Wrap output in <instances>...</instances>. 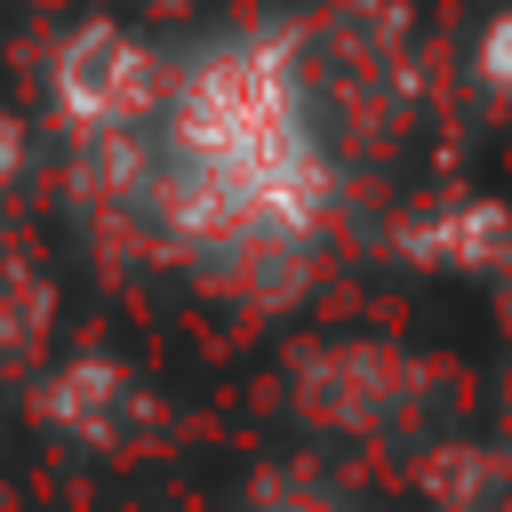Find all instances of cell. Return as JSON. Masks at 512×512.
<instances>
[{"instance_id":"7a4b0ae2","label":"cell","mask_w":512,"mask_h":512,"mask_svg":"<svg viewBox=\"0 0 512 512\" xmlns=\"http://www.w3.org/2000/svg\"><path fill=\"white\" fill-rule=\"evenodd\" d=\"M408 248L416 256H440V264H496V256H512V216L504 208H456V216H432L424 232H408Z\"/></svg>"},{"instance_id":"3957f363","label":"cell","mask_w":512,"mask_h":512,"mask_svg":"<svg viewBox=\"0 0 512 512\" xmlns=\"http://www.w3.org/2000/svg\"><path fill=\"white\" fill-rule=\"evenodd\" d=\"M120 392H128V384H120L112 368L80 360V368L56 384V400H48V408H56V424H64V432H80V440H112V432H120V416H112V408H120Z\"/></svg>"},{"instance_id":"5b68a950","label":"cell","mask_w":512,"mask_h":512,"mask_svg":"<svg viewBox=\"0 0 512 512\" xmlns=\"http://www.w3.org/2000/svg\"><path fill=\"white\" fill-rule=\"evenodd\" d=\"M24 168V128H16V112H0V184Z\"/></svg>"},{"instance_id":"6da1fadb","label":"cell","mask_w":512,"mask_h":512,"mask_svg":"<svg viewBox=\"0 0 512 512\" xmlns=\"http://www.w3.org/2000/svg\"><path fill=\"white\" fill-rule=\"evenodd\" d=\"M48 96L64 112L72 136L112 144V136H144L160 120L168 96V64L152 56V40H136L128 24H80L56 64H48Z\"/></svg>"},{"instance_id":"8992f818","label":"cell","mask_w":512,"mask_h":512,"mask_svg":"<svg viewBox=\"0 0 512 512\" xmlns=\"http://www.w3.org/2000/svg\"><path fill=\"white\" fill-rule=\"evenodd\" d=\"M264 512H336V504H320V496H280V504H264Z\"/></svg>"},{"instance_id":"277c9868","label":"cell","mask_w":512,"mask_h":512,"mask_svg":"<svg viewBox=\"0 0 512 512\" xmlns=\"http://www.w3.org/2000/svg\"><path fill=\"white\" fill-rule=\"evenodd\" d=\"M480 80L512 96V16H496V24L480 32Z\"/></svg>"}]
</instances>
